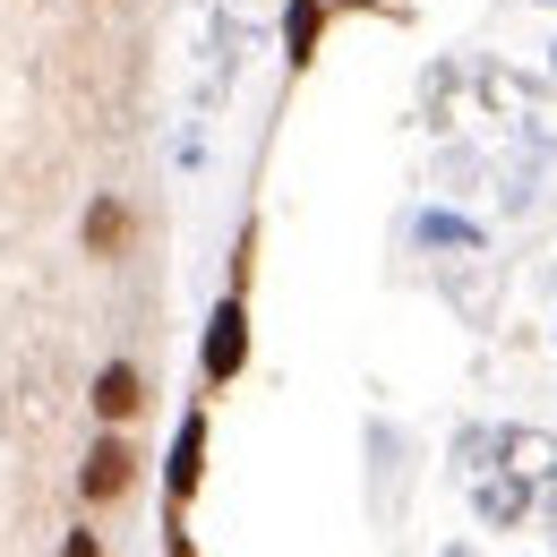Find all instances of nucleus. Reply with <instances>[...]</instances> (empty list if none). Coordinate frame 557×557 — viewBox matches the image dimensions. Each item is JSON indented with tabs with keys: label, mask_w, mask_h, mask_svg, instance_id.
<instances>
[{
	"label": "nucleus",
	"mask_w": 557,
	"mask_h": 557,
	"mask_svg": "<svg viewBox=\"0 0 557 557\" xmlns=\"http://www.w3.org/2000/svg\"><path fill=\"white\" fill-rule=\"evenodd\" d=\"M129 472H138V455H129L121 437H103V446L86 455V472H77V488H86V497L103 506V497H121V488H129Z\"/></svg>",
	"instance_id": "nucleus-1"
},
{
	"label": "nucleus",
	"mask_w": 557,
	"mask_h": 557,
	"mask_svg": "<svg viewBox=\"0 0 557 557\" xmlns=\"http://www.w3.org/2000/svg\"><path fill=\"white\" fill-rule=\"evenodd\" d=\"M240 351H249V318H240V309H214V326H207V377H232Z\"/></svg>",
	"instance_id": "nucleus-2"
},
{
	"label": "nucleus",
	"mask_w": 557,
	"mask_h": 557,
	"mask_svg": "<svg viewBox=\"0 0 557 557\" xmlns=\"http://www.w3.org/2000/svg\"><path fill=\"white\" fill-rule=\"evenodd\" d=\"M138 404H146V395H138V369H129V360H112V369L95 377V412H103V420H129Z\"/></svg>",
	"instance_id": "nucleus-3"
},
{
	"label": "nucleus",
	"mask_w": 557,
	"mask_h": 557,
	"mask_svg": "<svg viewBox=\"0 0 557 557\" xmlns=\"http://www.w3.org/2000/svg\"><path fill=\"white\" fill-rule=\"evenodd\" d=\"M86 249H95V258H121V249H129V207H121V198H103V207L86 214Z\"/></svg>",
	"instance_id": "nucleus-4"
},
{
	"label": "nucleus",
	"mask_w": 557,
	"mask_h": 557,
	"mask_svg": "<svg viewBox=\"0 0 557 557\" xmlns=\"http://www.w3.org/2000/svg\"><path fill=\"white\" fill-rule=\"evenodd\" d=\"M318 26H326V9H318V0H292V17H283V44H292V61H309V52H318Z\"/></svg>",
	"instance_id": "nucleus-5"
},
{
	"label": "nucleus",
	"mask_w": 557,
	"mask_h": 557,
	"mask_svg": "<svg viewBox=\"0 0 557 557\" xmlns=\"http://www.w3.org/2000/svg\"><path fill=\"white\" fill-rule=\"evenodd\" d=\"M198 446H207V429L189 420L181 429V463H172V497H189V481H198Z\"/></svg>",
	"instance_id": "nucleus-6"
},
{
	"label": "nucleus",
	"mask_w": 557,
	"mask_h": 557,
	"mask_svg": "<svg viewBox=\"0 0 557 557\" xmlns=\"http://www.w3.org/2000/svg\"><path fill=\"white\" fill-rule=\"evenodd\" d=\"M61 557H103V549H95V532H70V549H61Z\"/></svg>",
	"instance_id": "nucleus-7"
}]
</instances>
